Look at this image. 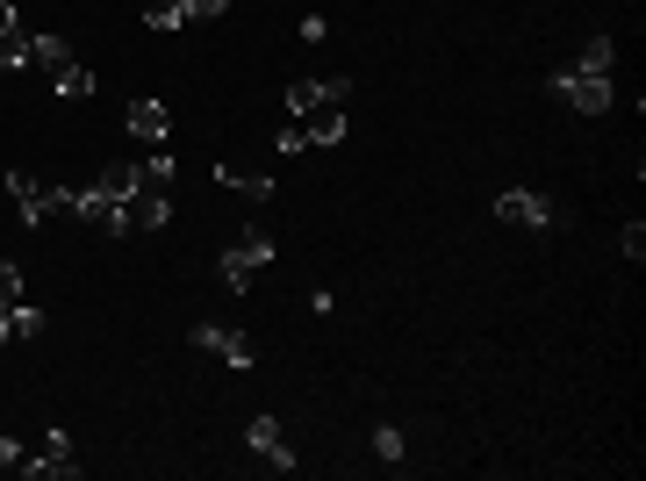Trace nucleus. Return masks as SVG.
<instances>
[{"mask_svg":"<svg viewBox=\"0 0 646 481\" xmlns=\"http://www.w3.org/2000/svg\"><path fill=\"white\" fill-rule=\"evenodd\" d=\"M194 352H208V360H230L238 374L252 366V338H238V330H223V324H194Z\"/></svg>","mask_w":646,"mask_h":481,"instance_id":"obj_11","label":"nucleus"},{"mask_svg":"<svg viewBox=\"0 0 646 481\" xmlns=\"http://www.w3.org/2000/svg\"><path fill=\"white\" fill-rule=\"evenodd\" d=\"M216 188H223V194H244V202H266V194H273V172H244V166H216Z\"/></svg>","mask_w":646,"mask_h":481,"instance_id":"obj_15","label":"nucleus"},{"mask_svg":"<svg viewBox=\"0 0 646 481\" xmlns=\"http://www.w3.org/2000/svg\"><path fill=\"white\" fill-rule=\"evenodd\" d=\"M0 188L15 194L22 224H51V216H72V188H51V180H36V172H0Z\"/></svg>","mask_w":646,"mask_h":481,"instance_id":"obj_3","label":"nucleus"},{"mask_svg":"<svg viewBox=\"0 0 646 481\" xmlns=\"http://www.w3.org/2000/svg\"><path fill=\"white\" fill-rule=\"evenodd\" d=\"M266 266H273V238L259 224L223 244V288H230V294H252V280L266 274Z\"/></svg>","mask_w":646,"mask_h":481,"instance_id":"obj_2","label":"nucleus"},{"mask_svg":"<svg viewBox=\"0 0 646 481\" xmlns=\"http://www.w3.org/2000/svg\"><path fill=\"white\" fill-rule=\"evenodd\" d=\"M553 94H561L575 116H603V108H611V80H603V72H553Z\"/></svg>","mask_w":646,"mask_h":481,"instance_id":"obj_4","label":"nucleus"},{"mask_svg":"<svg viewBox=\"0 0 646 481\" xmlns=\"http://www.w3.org/2000/svg\"><path fill=\"white\" fill-rule=\"evenodd\" d=\"M618 244H625V258L639 266V258H646V224H625V238H618Z\"/></svg>","mask_w":646,"mask_h":481,"instance_id":"obj_21","label":"nucleus"},{"mask_svg":"<svg viewBox=\"0 0 646 481\" xmlns=\"http://www.w3.org/2000/svg\"><path fill=\"white\" fill-rule=\"evenodd\" d=\"M29 65L51 72V86L65 94V101H86V94H94V65L72 51L65 36H51V29H36V58H29Z\"/></svg>","mask_w":646,"mask_h":481,"instance_id":"obj_1","label":"nucleus"},{"mask_svg":"<svg viewBox=\"0 0 646 481\" xmlns=\"http://www.w3.org/2000/svg\"><path fill=\"white\" fill-rule=\"evenodd\" d=\"M29 453H22V438H0V467H22Z\"/></svg>","mask_w":646,"mask_h":481,"instance_id":"obj_22","label":"nucleus"},{"mask_svg":"<svg viewBox=\"0 0 646 481\" xmlns=\"http://www.w3.org/2000/svg\"><path fill=\"white\" fill-rule=\"evenodd\" d=\"M352 80H288V116H316V108H345Z\"/></svg>","mask_w":646,"mask_h":481,"instance_id":"obj_6","label":"nucleus"},{"mask_svg":"<svg viewBox=\"0 0 646 481\" xmlns=\"http://www.w3.org/2000/svg\"><path fill=\"white\" fill-rule=\"evenodd\" d=\"M29 58H36V29L8 8V0H0V65L15 72V65H29Z\"/></svg>","mask_w":646,"mask_h":481,"instance_id":"obj_13","label":"nucleus"},{"mask_svg":"<svg viewBox=\"0 0 646 481\" xmlns=\"http://www.w3.org/2000/svg\"><path fill=\"white\" fill-rule=\"evenodd\" d=\"M122 122H130V137H144V144H172V116H166V101H152V94H136V101L122 108Z\"/></svg>","mask_w":646,"mask_h":481,"instance_id":"obj_12","label":"nucleus"},{"mask_svg":"<svg viewBox=\"0 0 646 481\" xmlns=\"http://www.w3.org/2000/svg\"><path fill=\"white\" fill-rule=\"evenodd\" d=\"M244 446H252V453H259L266 467H280V474L295 467V446H288V431H280V417H266V410H259L252 424H244Z\"/></svg>","mask_w":646,"mask_h":481,"instance_id":"obj_7","label":"nucleus"},{"mask_svg":"<svg viewBox=\"0 0 646 481\" xmlns=\"http://www.w3.org/2000/svg\"><path fill=\"white\" fill-rule=\"evenodd\" d=\"M611 65H618V44H611V36H589L582 58H575V72H603V80H611Z\"/></svg>","mask_w":646,"mask_h":481,"instance_id":"obj_17","label":"nucleus"},{"mask_svg":"<svg viewBox=\"0 0 646 481\" xmlns=\"http://www.w3.org/2000/svg\"><path fill=\"white\" fill-rule=\"evenodd\" d=\"M273 144H280V152H288V158H295V152H309V137H302V122H295V116L280 122V137H273Z\"/></svg>","mask_w":646,"mask_h":481,"instance_id":"obj_20","label":"nucleus"},{"mask_svg":"<svg viewBox=\"0 0 646 481\" xmlns=\"http://www.w3.org/2000/svg\"><path fill=\"white\" fill-rule=\"evenodd\" d=\"M22 474H36V481H72L80 474V460H72V438L65 431H44V460H22Z\"/></svg>","mask_w":646,"mask_h":481,"instance_id":"obj_10","label":"nucleus"},{"mask_svg":"<svg viewBox=\"0 0 646 481\" xmlns=\"http://www.w3.org/2000/svg\"><path fill=\"white\" fill-rule=\"evenodd\" d=\"M44 330V310L36 302H0V345H22Z\"/></svg>","mask_w":646,"mask_h":481,"instance_id":"obj_14","label":"nucleus"},{"mask_svg":"<svg viewBox=\"0 0 646 481\" xmlns=\"http://www.w3.org/2000/svg\"><path fill=\"white\" fill-rule=\"evenodd\" d=\"M374 453H381V467H403V431H395V424H374Z\"/></svg>","mask_w":646,"mask_h":481,"instance_id":"obj_18","label":"nucleus"},{"mask_svg":"<svg viewBox=\"0 0 646 481\" xmlns=\"http://www.w3.org/2000/svg\"><path fill=\"white\" fill-rule=\"evenodd\" d=\"M72 216H80L86 230H116L122 238V202L101 188V180H94V188H72Z\"/></svg>","mask_w":646,"mask_h":481,"instance_id":"obj_8","label":"nucleus"},{"mask_svg":"<svg viewBox=\"0 0 646 481\" xmlns=\"http://www.w3.org/2000/svg\"><path fill=\"white\" fill-rule=\"evenodd\" d=\"M0 302H29V288H22V266H15V258H0Z\"/></svg>","mask_w":646,"mask_h":481,"instance_id":"obj_19","label":"nucleus"},{"mask_svg":"<svg viewBox=\"0 0 646 481\" xmlns=\"http://www.w3.org/2000/svg\"><path fill=\"white\" fill-rule=\"evenodd\" d=\"M309 144H338L345 137V108H316V116H295Z\"/></svg>","mask_w":646,"mask_h":481,"instance_id":"obj_16","label":"nucleus"},{"mask_svg":"<svg viewBox=\"0 0 646 481\" xmlns=\"http://www.w3.org/2000/svg\"><path fill=\"white\" fill-rule=\"evenodd\" d=\"M495 216L517 230H553V202H546L539 188H503L495 194Z\"/></svg>","mask_w":646,"mask_h":481,"instance_id":"obj_5","label":"nucleus"},{"mask_svg":"<svg viewBox=\"0 0 646 481\" xmlns=\"http://www.w3.org/2000/svg\"><path fill=\"white\" fill-rule=\"evenodd\" d=\"M230 0H158V8H144V22L152 29H188V22H216Z\"/></svg>","mask_w":646,"mask_h":481,"instance_id":"obj_9","label":"nucleus"}]
</instances>
